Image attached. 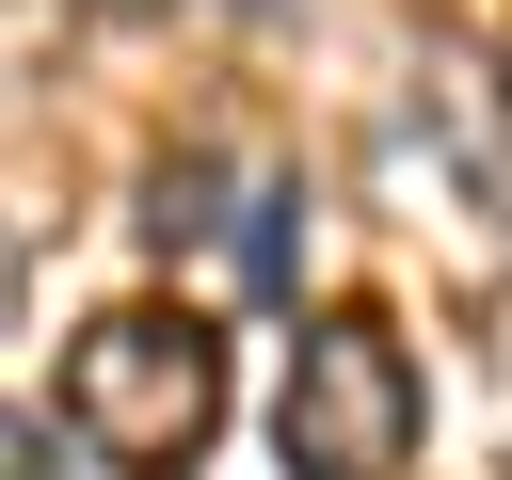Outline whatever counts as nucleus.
Masks as SVG:
<instances>
[{
  "label": "nucleus",
  "mask_w": 512,
  "mask_h": 480,
  "mask_svg": "<svg viewBox=\"0 0 512 480\" xmlns=\"http://www.w3.org/2000/svg\"><path fill=\"white\" fill-rule=\"evenodd\" d=\"M64 416H80L96 464L176 480V464L224 432V336H208L192 304H112V320H80V352H64Z\"/></svg>",
  "instance_id": "nucleus-1"
},
{
  "label": "nucleus",
  "mask_w": 512,
  "mask_h": 480,
  "mask_svg": "<svg viewBox=\"0 0 512 480\" xmlns=\"http://www.w3.org/2000/svg\"><path fill=\"white\" fill-rule=\"evenodd\" d=\"M416 432H432V384H416V352L384 336V320H304L288 336V400H272V448H288V480H400L416 464Z\"/></svg>",
  "instance_id": "nucleus-2"
},
{
  "label": "nucleus",
  "mask_w": 512,
  "mask_h": 480,
  "mask_svg": "<svg viewBox=\"0 0 512 480\" xmlns=\"http://www.w3.org/2000/svg\"><path fill=\"white\" fill-rule=\"evenodd\" d=\"M208 224H224V160H208V144H176V160L144 176V240H208Z\"/></svg>",
  "instance_id": "nucleus-3"
},
{
  "label": "nucleus",
  "mask_w": 512,
  "mask_h": 480,
  "mask_svg": "<svg viewBox=\"0 0 512 480\" xmlns=\"http://www.w3.org/2000/svg\"><path fill=\"white\" fill-rule=\"evenodd\" d=\"M240 256H256V288H304V192H256Z\"/></svg>",
  "instance_id": "nucleus-4"
},
{
  "label": "nucleus",
  "mask_w": 512,
  "mask_h": 480,
  "mask_svg": "<svg viewBox=\"0 0 512 480\" xmlns=\"http://www.w3.org/2000/svg\"><path fill=\"white\" fill-rule=\"evenodd\" d=\"M0 480H48V416H16V400H0Z\"/></svg>",
  "instance_id": "nucleus-5"
}]
</instances>
